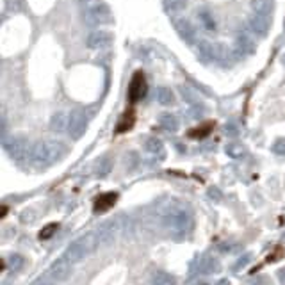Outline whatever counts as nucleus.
<instances>
[{
	"instance_id": "obj_17",
	"label": "nucleus",
	"mask_w": 285,
	"mask_h": 285,
	"mask_svg": "<svg viewBox=\"0 0 285 285\" xmlns=\"http://www.w3.org/2000/svg\"><path fill=\"white\" fill-rule=\"evenodd\" d=\"M219 271V262L214 257H203L198 262V273L200 274H212Z\"/></svg>"
},
{
	"instance_id": "obj_10",
	"label": "nucleus",
	"mask_w": 285,
	"mask_h": 285,
	"mask_svg": "<svg viewBox=\"0 0 285 285\" xmlns=\"http://www.w3.org/2000/svg\"><path fill=\"white\" fill-rule=\"evenodd\" d=\"M248 25H250V30H252L253 34H257V36H260V38H264V36H267V34H269L271 16L252 15V18H250Z\"/></svg>"
},
{
	"instance_id": "obj_38",
	"label": "nucleus",
	"mask_w": 285,
	"mask_h": 285,
	"mask_svg": "<svg viewBox=\"0 0 285 285\" xmlns=\"http://www.w3.org/2000/svg\"><path fill=\"white\" fill-rule=\"evenodd\" d=\"M91 2H94V0H80V4H84V6L91 4Z\"/></svg>"
},
{
	"instance_id": "obj_7",
	"label": "nucleus",
	"mask_w": 285,
	"mask_h": 285,
	"mask_svg": "<svg viewBox=\"0 0 285 285\" xmlns=\"http://www.w3.org/2000/svg\"><path fill=\"white\" fill-rule=\"evenodd\" d=\"M70 274H71V262L64 259V257L63 259H57L49 269V276L54 281H66L70 278Z\"/></svg>"
},
{
	"instance_id": "obj_12",
	"label": "nucleus",
	"mask_w": 285,
	"mask_h": 285,
	"mask_svg": "<svg viewBox=\"0 0 285 285\" xmlns=\"http://www.w3.org/2000/svg\"><path fill=\"white\" fill-rule=\"evenodd\" d=\"M114 232H116V221H105L98 226L97 233V239H98V246L100 244H109L111 241L114 239Z\"/></svg>"
},
{
	"instance_id": "obj_3",
	"label": "nucleus",
	"mask_w": 285,
	"mask_h": 285,
	"mask_svg": "<svg viewBox=\"0 0 285 285\" xmlns=\"http://www.w3.org/2000/svg\"><path fill=\"white\" fill-rule=\"evenodd\" d=\"M164 223L166 226H168L171 232H176V233H180L182 235H185V233L189 232V228H191V214L187 212V210L184 209H175L171 210L169 214H166L164 216Z\"/></svg>"
},
{
	"instance_id": "obj_30",
	"label": "nucleus",
	"mask_w": 285,
	"mask_h": 285,
	"mask_svg": "<svg viewBox=\"0 0 285 285\" xmlns=\"http://www.w3.org/2000/svg\"><path fill=\"white\" fill-rule=\"evenodd\" d=\"M132 123H134V116H132V113L125 114L123 120L120 121V125H118L116 130H118V132H125V130H128V128L132 127Z\"/></svg>"
},
{
	"instance_id": "obj_13",
	"label": "nucleus",
	"mask_w": 285,
	"mask_h": 285,
	"mask_svg": "<svg viewBox=\"0 0 285 285\" xmlns=\"http://www.w3.org/2000/svg\"><path fill=\"white\" fill-rule=\"evenodd\" d=\"M6 150L11 157L15 159H23L27 152V142L23 137H13L9 142H6Z\"/></svg>"
},
{
	"instance_id": "obj_25",
	"label": "nucleus",
	"mask_w": 285,
	"mask_h": 285,
	"mask_svg": "<svg viewBox=\"0 0 285 285\" xmlns=\"http://www.w3.org/2000/svg\"><path fill=\"white\" fill-rule=\"evenodd\" d=\"M111 168H113V164H111L109 159H100V161L94 164V171H97L98 176H105V175H109Z\"/></svg>"
},
{
	"instance_id": "obj_19",
	"label": "nucleus",
	"mask_w": 285,
	"mask_h": 285,
	"mask_svg": "<svg viewBox=\"0 0 285 285\" xmlns=\"http://www.w3.org/2000/svg\"><path fill=\"white\" fill-rule=\"evenodd\" d=\"M50 128H52L54 132H63V130H68V116L64 113H56L52 116V120H50Z\"/></svg>"
},
{
	"instance_id": "obj_23",
	"label": "nucleus",
	"mask_w": 285,
	"mask_h": 285,
	"mask_svg": "<svg viewBox=\"0 0 285 285\" xmlns=\"http://www.w3.org/2000/svg\"><path fill=\"white\" fill-rule=\"evenodd\" d=\"M164 8L169 13H182L187 8V0H164Z\"/></svg>"
},
{
	"instance_id": "obj_39",
	"label": "nucleus",
	"mask_w": 285,
	"mask_h": 285,
	"mask_svg": "<svg viewBox=\"0 0 285 285\" xmlns=\"http://www.w3.org/2000/svg\"><path fill=\"white\" fill-rule=\"evenodd\" d=\"M281 63H283V66H285V56H283V57H281Z\"/></svg>"
},
{
	"instance_id": "obj_36",
	"label": "nucleus",
	"mask_w": 285,
	"mask_h": 285,
	"mask_svg": "<svg viewBox=\"0 0 285 285\" xmlns=\"http://www.w3.org/2000/svg\"><path fill=\"white\" fill-rule=\"evenodd\" d=\"M32 285H54V280L50 276L49 278H38Z\"/></svg>"
},
{
	"instance_id": "obj_5",
	"label": "nucleus",
	"mask_w": 285,
	"mask_h": 285,
	"mask_svg": "<svg viewBox=\"0 0 285 285\" xmlns=\"http://www.w3.org/2000/svg\"><path fill=\"white\" fill-rule=\"evenodd\" d=\"M87 127V116L82 109H75L68 114V134L71 139H80L86 132Z\"/></svg>"
},
{
	"instance_id": "obj_9",
	"label": "nucleus",
	"mask_w": 285,
	"mask_h": 285,
	"mask_svg": "<svg viewBox=\"0 0 285 285\" xmlns=\"http://www.w3.org/2000/svg\"><path fill=\"white\" fill-rule=\"evenodd\" d=\"M147 94V80L142 77V73H135L130 80V86H128V100L134 104V102H139L142 97Z\"/></svg>"
},
{
	"instance_id": "obj_21",
	"label": "nucleus",
	"mask_w": 285,
	"mask_h": 285,
	"mask_svg": "<svg viewBox=\"0 0 285 285\" xmlns=\"http://www.w3.org/2000/svg\"><path fill=\"white\" fill-rule=\"evenodd\" d=\"M159 123L168 132H175L176 128H178V120H176L173 114H162V116L159 118Z\"/></svg>"
},
{
	"instance_id": "obj_16",
	"label": "nucleus",
	"mask_w": 285,
	"mask_h": 285,
	"mask_svg": "<svg viewBox=\"0 0 285 285\" xmlns=\"http://www.w3.org/2000/svg\"><path fill=\"white\" fill-rule=\"evenodd\" d=\"M253 15L269 16L274 9V0H252Z\"/></svg>"
},
{
	"instance_id": "obj_2",
	"label": "nucleus",
	"mask_w": 285,
	"mask_h": 285,
	"mask_svg": "<svg viewBox=\"0 0 285 285\" xmlns=\"http://www.w3.org/2000/svg\"><path fill=\"white\" fill-rule=\"evenodd\" d=\"M97 246H98L97 233L91 232V233H87V235L77 239L75 243H71L70 246L66 248V252H64V259L70 260L71 264H77V262H80V260H84V257Z\"/></svg>"
},
{
	"instance_id": "obj_6",
	"label": "nucleus",
	"mask_w": 285,
	"mask_h": 285,
	"mask_svg": "<svg viewBox=\"0 0 285 285\" xmlns=\"http://www.w3.org/2000/svg\"><path fill=\"white\" fill-rule=\"evenodd\" d=\"M252 34L253 32L250 29L239 30V34H237V38H235V49H233L235 57H241V56H246V54L255 52L257 45H255V39H253Z\"/></svg>"
},
{
	"instance_id": "obj_34",
	"label": "nucleus",
	"mask_w": 285,
	"mask_h": 285,
	"mask_svg": "<svg viewBox=\"0 0 285 285\" xmlns=\"http://www.w3.org/2000/svg\"><path fill=\"white\" fill-rule=\"evenodd\" d=\"M248 262H250V255H244L243 259H239V262H237L235 266H233V269H235V271H239L241 267H244Z\"/></svg>"
},
{
	"instance_id": "obj_14",
	"label": "nucleus",
	"mask_w": 285,
	"mask_h": 285,
	"mask_svg": "<svg viewBox=\"0 0 285 285\" xmlns=\"http://www.w3.org/2000/svg\"><path fill=\"white\" fill-rule=\"evenodd\" d=\"M118 195L116 193H105V195L98 196L97 202H94V212H105V210H109L111 207L116 203Z\"/></svg>"
},
{
	"instance_id": "obj_28",
	"label": "nucleus",
	"mask_w": 285,
	"mask_h": 285,
	"mask_svg": "<svg viewBox=\"0 0 285 285\" xmlns=\"http://www.w3.org/2000/svg\"><path fill=\"white\" fill-rule=\"evenodd\" d=\"M180 93H182V97H184V100L187 102V104H191V105H198L200 104V98L196 97L195 91L189 89L187 86H182L180 87Z\"/></svg>"
},
{
	"instance_id": "obj_24",
	"label": "nucleus",
	"mask_w": 285,
	"mask_h": 285,
	"mask_svg": "<svg viewBox=\"0 0 285 285\" xmlns=\"http://www.w3.org/2000/svg\"><path fill=\"white\" fill-rule=\"evenodd\" d=\"M175 283H176L175 278L168 273H162V271L155 273L154 278H152V285H175Z\"/></svg>"
},
{
	"instance_id": "obj_27",
	"label": "nucleus",
	"mask_w": 285,
	"mask_h": 285,
	"mask_svg": "<svg viewBox=\"0 0 285 285\" xmlns=\"http://www.w3.org/2000/svg\"><path fill=\"white\" fill-rule=\"evenodd\" d=\"M225 152L228 157H233V159L244 155V148H243V145H239V142H230V145H226Z\"/></svg>"
},
{
	"instance_id": "obj_8",
	"label": "nucleus",
	"mask_w": 285,
	"mask_h": 285,
	"mask_svg": "<svg viewBox=\"0 0 285 285\" xmlns=\"http://www.w3.org/2000/svg\"><path fill=\"white\" fill-rule=\"evenodd\" d=\"M111 43H113V36L107 30H93L86 39L87 49L91 50H102L105 46H109Z\"/></svg>"
},
{
	"instance_id": "obj_11",
	"label": "nucleus",
	"mask_w": 285,
	"mask_h": 285,
	"mask_svg": "<svg viewBox=\"0 0 285 285\" xmlns=\"http://www.w3.org/2000/svg\"><path fill=\"white\" fill-rule=\"evenodd\" d=\"M173 27H175V30L178 32V36H180L184 41L187 43H193L195 41V27L191 25V22H189L187 18H175L173 20Z\"/></svg>"
},
{
	"instance_id": "obj_29",
	"label": "nucleus",
	"mask_w": 285,
	"mask_h": 285,
	"mask_svg": "<svg viewBox=\"0 0 285 285\" xmlns=\"http://www.w3.org/2000/svg\"><path fill=\"white\" fill-rule=\"evenodd\" d=\"M200 20H202V23L205 25L207 30H214V29H216V23H214V18H212V15H210V13L202 11V13H200Z\"/></svg>"
},
{
	"instance_id": "obj_33",
	"label": "nucleus",
	"mask_w": 285,
	"mask_h": 285,
	"mask_svg": "<svg viewBox=\"0 0 285 285\" xmlns=\"http://www.w3.org/2000/svg\"><path fill=\"white\" fill-rule=\"evenodd\" d=\"M210 130V125H205L203 128H196V130L191 132V137H203V135H207Z\"/></svg>"
},
{
	"instance_id": "obj_4",
	"label": "nucleus",
	"mask_w": 285,
	"mask_h": 285,
	"mask_svg": "<svg viewBox=\"0 0 285 285\" xmlns=\"http://www.w3.org/2000/svg\"><path fill=\"white\" fill-rule=\"evenodd\" d=\"M84 22L89 27H98V25H105V23L113 22V15H111L109 6L105 4H98L89 8L84 13Z\"/></svg>"
},
{
	"instance_id": "obj_37",
	"label": "nucleus",
	"mask_w": 285,
	"mask_h": 285,
	"mask_svg": "<svg viewBox=\"0 0 285 285\" xmlns=\"http://www.w3.org/2000/svg\"><path fill=\"white\" fill-rule=\"evenodd\" d=\"M278 280H280L281 285H285V267H283V269L278 271Z\"/></svg>"
},
{
	"instance_id": "obj_18",
	"label": "nucleus",
	"mask_w": 285,
	"mask_h": 285,
	"mask_svg": "<svg viewBox=\"0 0 285 285\" xmlns=\"http://www.w3.org/2000/svg\"><path fill=\"white\" fill-rule=\"evenodd\" d=\"M198 52L205 61H216V49H214V43L207 41V39L198 41Z\"/></svg>"
},
{
	"instance_id": "obj_15",
	"label": "nucleus",
	"mask_w": 285,
	"mask_h": 285,
	"mask_svg": "<svg viewBox=\"0 0 285 285\" xmlns=\"http://www.w3.org/2000/svg\"><path fill=\"white\" fill-rule=\"evenodd\" d=\"M214 49H216V61H218V63H221L223 66L230 64L233 57H235L233 50H230L228 46L223 45V43H214Z\"/></svg>"
},
{
	"instance_id": "obj_35",
	"label": "nucleus",
	"mask_w": 285,
	"mask_h": 285,
	"mask_svg": "<svg viewBox=\"0 0 285 285\" xmlns=\"http://www.w3.org/2000/svg\"><path fill=\"white\" fill-rule=\"evenodd\" d=\"M209 198H212L214 202H219V200H221V193H219L216 187H212V189L209 191Z\"/></svg>"
},
{
	"instance_id": "obj_32",
	"label": "nucleus",
	"mask_w": 285,
	"mask_h": 285,
	"mask_svg": "<svg viewBox=\"0 0 285 285\" xmlns=\"http://www.w3.org/2000/svg\"><path fill=\"white\" fill-rule=\"evenodd\" d=\"M273 152L276 155H285V139L280 137L273 142Z\"/></svg>"
},
{
	"instance_id": "obj_26",
	"label": "nucleus",
	"mask_w": 285,
	"mask_h": 285,
	"mask_svg": "<svg viewBox=\"0 0 285 285\" xmlns=\"http://www.w3.org/2000/svg\"><path fill=\"white\" fill-rule=\"evenodd\" d=\"M23 264H25V260H23L22 255H11L8 260H4V267L8 266L11 271H18L20 267L23 266Z\"/></svg>"
},
{
	"instance_id": "obj_20",
	"label": "nucleus",
	"mask_w": 285,
	"mask_h": 285,
	"mask_svg": "<svg viewBox=\"0 0 285 285\" xmlns=\"http://www.w3.org/2000/svg\"><path fill=\"white\" fill-rule=\"evenodd\" d=\"M155 100L159 102L161 105H171L175 102V94L169 87H157L155 89Z\"/></svg>"
},
{
	"instance_id": "obj_1",
	"label": "nucleus",
	"mask_w": 285,
	"mask_h": 285,
	"mask_svg": "<svg viewBox=\"0 0 285 285\" xmlns=\"http://www.w3.org/2000/svg\"><path fill=\"white\" fill-rule=\"evenodd\" d=\"M66 147L59 141H39L36 142L30 150V161L38 168H46V166L56 164L57 161L64 157Z\"/></svg>"
},
{
	"instance_id": "obj_22",
	"label": "nucleus",
	"mask_w": 285,
	"mask_h": 285,
	"mask_svg": "<svg viewBox=\"0 0 285 285\" xmlns=\"http://www.w3.org/2000/svg\"><path fill=\"white\" fill-rule=\"evenodd\" d=\"M145 148H147V152L155 154V155H161L162 152H164V147H162L161 139H157V137H148L147 141H145Z\"/></svg>"
},
{
	"instance_id": "obj_31",
	"label": "nucleus",
	"mask_w": 285,
	"mask_h": 285,
	"mask_svg": "<svg viewBox=\"0 0 285 285\" xmlns=\"http://www.w3.org/2000/svg\"><path fill=\"white\" fill-rule=\"evenodd\" d=\"M57 228H59V226H57V223H50V225H46L45 228L41 230V233H39V239H43V241L50 239V237L57 232Z\"/></svg>"
}]
</instances>
